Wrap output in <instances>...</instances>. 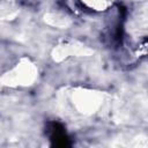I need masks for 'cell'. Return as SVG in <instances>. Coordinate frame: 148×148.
Wrapping results in <instances>:
<instances>
[{"label":"cell","mask_w":148,"mask_h":148,"mask_svg":"<svg viewBox=\"0 0 148 148\" xmlns=\"http://www.w3.org/2000/svg\"><path fill=\"white\" fill-rule=\"evenodd\" d=\"M46 133L51 141V145L54 147H69L72 145L69 136L67 135L65 127L57 121H51L46 126Z\"/></svg>","instance_id":"6da1fadb"}]
</instances>
